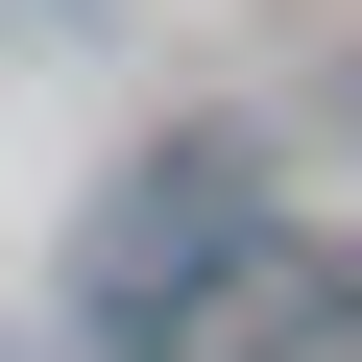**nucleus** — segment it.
Instances as JSON below:
<instances>
[{
	"label": "nucleus",
	"instance_id": "nucleus-1",
	"mask_svg": "<svg viewBox=\"0 0 362 362\" xmlns=\"http://www.w3.org/2000/svg\"><path fill=\"white\" fill-rule=\"evenodd\" d=\"M242 242H266V194H242V145H169V169H121V218H97V266H73V338H97V362H145V338H194V314L242 290Z\"/></svg>",
	"mask_w": 362,
	"mask_h": 362
}]
</instances>
